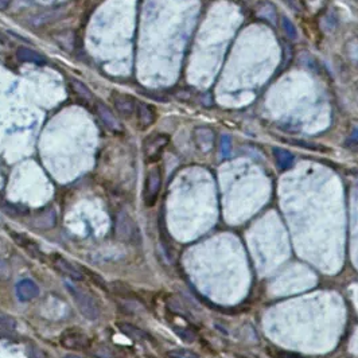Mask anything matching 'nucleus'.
<instances>
[{"instance_id": "nucleus-26", "label": "nucleus", "mask_w": 358, "mask_h": 358, "mask_svg": "<svg viewBox=\"0 0 358 358\" xmlns=\"http://www.w3.org/2000/svg\"><path fill=\"white\" fill-rule=\"evenodd\" d=\"M281 26H283V30H284V32L287 34V37H288V38H291V39L298 38L297 27L294 26L292 22H291V20L287 18V16H283V19H281Z\"/></svg>"}, {"instance_id": "nucleus-24", "label": "nucleus", "mask_w": 358, "mask_h": 358, "mask_svg": "<svg viewBox=\"0 0 358 358\" xmlns=\"http://www.w3.org/2000/svg\"><path fill=\"white\" fill-rule=\"evenodd\" d=\"M57 16H58V12L55 11V10L53 12H45V14H39V15H37L32 18L31 23L34 24V26L46 24V23H49V22H51V20H54Z\"/></svg>"}, {"instance_id": "nucleus-32", "label": "nucleus", "mask_w": 358, "mask_h": 358, "mask_svg": "<svg viewBox=\"0 0 358 358\" xmlns=\"http://www.w3.org/2000/svg\"><path fill=\"white\" fill-rule=\"evenodd\" d=\"M10 275V270H8V266L6 264V262H3L0 258V277H7Z\"/></svg>"}, {"instance_id": "nucleus-10", "label": "nucleus", "mask_w": 358, "mask_h": 358, "mask_svg": "<svg viewBox=\"0 0 358 358\" xmlns=\"http://www.w3.org/2000/svg\"><path fill=\"white\" fill-rule=\"evenodd\" d=\"M97 115H99L101 121H103L109 129H112V131H121V129H123V125L120 123V120L116 117L115 113H113L107 105L99 103V104H97Z\"/></svg>"}, {"instance_id": "nucleus-17", "label": "nucleus", "mask_w": 358, "mask_h": 358, "mask_svg": "<svg viewBox=\"0 0 358 358\" xmlns=\"http://www.w3.org/2000/svg\"><path fill=\"white\" fill-rule=\"evenodd\" d=\"M274 156L276 160L277 166L280 170H287L294 165V155L287 150H281V148H274Z\"/></svg>"}, {"instance_id": "nucleus-11", "label": "nucleus", "mask_w": 358, "mask_h": 358, "mask_svg": "<svg viewBox=\"0 0 358 358\" xmlns=\"http://www.w3.org/2000/svg\"><path fill=\"white\" fill-rule=\"evenodd\" d=\"M136 115H138V124L139 127L144 129L152 125L156 119L155 116V111L151 108V105L146 104V103H139L136 105Z\"/></svg>"}, {"instance_id": "nucleus-19", "label": "nucleus", "mask_w": 358, "mask_h": 358, "mask_svg": "<svg viewBox=\"0 0 358 358\" xmlns=\"http://www.w3.org/2000/svg\"><path fill=\"white\" fill-rule=\"evenodd\" d=\"M70 84H72V88L74 89V92L77 93L81 99H84L85 101L93 100V92L89 89L88 85L84 84V82L80 81V80H76V78H72V80H70Z\"/></svg>"}, {"instance_id": "nucleus-37", "label": "nucleus", "mask_w": 358, "mask_h": 358, "mask_svg": "<svg viewBox=\"0 0 358 358\" xmlns=\"http://www.w3.org/2000/svg\"><path fill=\"white\" fill-rule=\"evenodd\" d=\"M65 358H81V357H78V355H68V357Z\"/></svg>"}, {"instance_id": "nucleus-14", "label": "nucleus", "mask_w": 358, "mask_h": 358, "mask_svg": "<svg viewBox=\"0 0 358 358\" xmlns=\"http://www.w3.org/2000/svg\"><path fill=\"white\" fill-rule=\"evenodd\" d=\"M117 329H119L125 337L135 339V341H148V339H150V335L147 334L146 331L136 328L134 324L127 323V322H119V323H117Z\"/></svg>"}, {"instance_id": "nucleus-5", "label": "nucleus", "mask_w": 358, "mask_h": 358, "mask_svg": "<svg viewBox=\"0 0 358 358\" xmlns=\"http://www.w3.org/2000/svg\"><path fill=\"white\" fill-rule=\"evenodd\" d=\"M169 142L170 138L165 134H156V135L147 138L144 146H143L147 162H156L162 156L163 150L169 144Z\"/></svg>"}, {"instance_id": "nucleus-6", "label": "nucleus", "mask_w": 358, "mask_h": 358, "mask_svg": "<svg viewBox=\"0 0 358 358\" xmlns=\"http://www.w3.org/2000/svg\"><path fill=\"white\" fill-rule=\"evenodd\" d=\"M51 262H53V266H54V268L59 274L70 277L72 280L81 281L84 279V275H82L81 271L78 270L73 263H70L69 260H66L65 257H62L59 254H53L51 256Z\"/></svg>"}, {"instance_id": "nucleus-12", "label": "nucleus", "mask_w": 358, "mask_h": 358, "mask_svg": "<svg viewBox=\"0 0 358 358\" xmlns=\"http://www.w3.org/2000/svg\"><path fill=\"white\" fill-rule=\"evenodd\" d=\"M10 235H11L12 240H14L19 247L23 248L30 256H32V257L43 258V253L39 250L38 245H37L32 240H30L28 237L22 235V233H15V232H10Z\"/></svg>"}, {"instance_id": "nucleus-15", "label": "nucleus", "mask_w": 358, "mask_h": 358, "mask_svg": "<svg viewBox=\"0 0 358 358\" xmlns=\"http://www.w3.org/2000/svg\"><path fill=\"white\" fill-rule=\"evenodd\" d=\"M16 55L22 62H30V63H35V65L46 63V58L43 57L42 54H39L38 51L30 49V47L20 46L16 51Z\"/></svg>"}, {"instance_id": "nucleus-7", "label": "nucleus", "mask_w": 358, "mask_h": 358, "mask_svg": "<svg viewBox=\"0 0 358 358\" xmlns=\"http://www.w3.org/2000/svg\"><path fill=\"white\" fill-rule=\"evenodd\" d=\"M112 103H113L116 111L124 117H131L134 115V112L136 111L135 100H134V97L128 96V94L115 93L112 97Z\"/></svg>"}, {"instance_id": "nucleus-22", "label": "nucleus", "mask_w": 358, "mask_h": 358, "mask_svg": "<svg viewBox=\"0 0 358 358\" xmlns=\"http://www.w3.org/2000/svg\"><path fill=\"white\" fill-rule=\"evenodd\" d=\"M119 307L123 310L124 312H127V314H136V312H139L140 310H142V304L138 303V302H135L134 299H123V301L119 303Z\"/></svg>"}, {"instance_id": "nucleus-9", "label": "nucleus", "mask_w": 358, "mask_h": 358, "mask_svg": "<svg viewBox=\"0 0 358 358\" xmlns=\"http://www.w3.org/2000/svg\"><path fill=\"white\" fill-rule=\"evenodd\" d=\"M39 295L38 285L31 279H23L16 284V297L20 302H30Z\"/></svg>"}, {"instance_id": "nucleus-31", "label": "nucleus", "mask_w": 358, "mask_h": 358, "mask_svg": "<svg viewBox=\"0 0 358 358\" xmlns=\"http://www.w3.org/2000/svg\"><path fill=\"white\" fill-rule=\"evenodd\" d=\"M94 354L100 358H113V353H112L111 347H108V346L99 347V349L94 351Z\"/></svg>"}, {"instance_id": "nucleus-13", "label": "nucleus", "mask_w": 358, "mask_h": 358, "mask_svg": "<svg viewBox=\"0 0 358 358\" xmlns=\"http://www.w3.org/2000/svg\"><path fill=\"white\" fill-rule=\"evenodd\" d=\"M55 222H57V214H55L54 209L50 208L43 210L42 213H39L31 223L37 229L47 231V229H51L53 226H55Z\"/></svg>"}, {"instance_id": "nucleus-27", "label": "nucleus", "mask_w": 358, "mask_h": 358, "mask_svg": "<svg viewBox=\"0 0 358 358\" xmlns=\"http://www.w3.org/2000/svg\"><path fill=\"white\" fill-rule=\"evenodd\" d=\"M231 150H232L231 139L227 138L226 135H223L222 138H221V154H222L223 158L229 156V154H231Z\"/></svg>"}, {"instance_id": "nucleus-1", "label": "nucleus", "mask_w": 358, "mask_h": 358, "mask_svg": "<svg viewBox=\"0 0 358 358\" xmlns=\"http://www.w3.org/2000/svg\"><path fill=\"white\" fill-rule=\"evenodd\" d=\"M66 288L70 292V297L73 298L78 311L81 312V315L84 318L89 320H96L100 318V306L97 303L96 298L93 297L88 289L82 288V287L74 284V283H66Z\"/></svg>"}, {"instance_id": "nucleus-28", "label": "nucleus", "mask_w": 358, "mask_h": 358, "mask_svg": "<svg viewBox=\"0 0 358 358\" xmlns=\"http://www.w3.org/2000/svg\"><path fill=\"white\" fill-rule=\"evenodd\" d=\"M345 147L350 148L353 151H358V129H354L353 134L350 135V138L347 139L345 143Z\"/></svg>"}, {"instance_id": "nucleus-20", "label": "nucleus", "mask_w": 358, "mask_h": 358, "mask_svg": "<svg viewBox=\"0 0 358 358\" xmlns=\"http://www.w3.org/2000/svg\"><path fill=\"white\" fill-rule=\"evenodd\" d=\"M174 333L179 337V338L182 339V341H185V342L187 343H191L194 342L197 339V334L196 331H193L191 329L189 328H181V326H174L173 328Z\"/></svg>"}, {"instance_id": "nucleus-16", "label": "nucleus", "mask_w": 358, "mask_h": 358, "mask_svg": "<svg viewBox=\"0 0 358 358\" xmlns=\"http://www.w3.org/2000/svg\"><path fill=\"white\" fill-rule=\"evenodd\" d=\"M166 304H167V307H169L171 311L178 314V315L183 316L185 319H193V315H191V312L189 311V308L186 307V304L183 303L179 298L171 297V295H170V297L166 298Z\"/></svg>"}, {"instance_id": "nucleus-34", "label": "nucleus", "mask_w": 358, "mask_h": 358, "mask_svg": "<svg viewBox=\"0 0 358 358\" xmlns=\"http://www.w3.org/2000/svg\"><path fill=\"white\" fill-rule=\"evenodd\" d=\"M177 97L179 99V100L186 101V100H189V99H190V93L186 92V90H181L179 93H177Z\"/></svg>"}, {"instance_id": "nucleus-2", "label": "nucleus", "mask_w": 358, "mask_h": 358, "mask_svg": "<svg viewBox=\"0 0 358 358\" xmlns=\"http://www.w3.org/2000/svg\"><path fill=\"white\" fill-rule=\"evenodd\" d=\"M115 233L116 237L121 243L129 244V245H138V244H140V240H142L139 226L136 225L131 214L125 212V210H120L116 214Z\"/></svg>"}, {"instance_id": "nucleus-35", "label": "nucleus", "mask_w": 358, "mask_h": 358, "mask_svg": "<svg viewBox=\"0 0 358 358\" xmlns=\"http://www.w3.org/2000/svg\"><path fill=\"white\" fill-rule=\"evenodd\" d=\"M280 357L281 358H304V357H302V355H299V354H295V353H287V351H284V353H281Z\"/></svg>"}, {"instance_id": "nucleus-33", "label": "nucleus", "mask_w": 358, "mask_h": 358, "mask_svg": "<svg viewBox=\"0 0 358 358\" xmlns=\"http://www.w3.org/2000/svg\"><path fill=\"white\" fill-rule=\"evenodd\" d=\"M287 6H288L292 11H297V12H299L301 11V6H299V3H298L297 0H283Z\"/></svg>"}, {"instance_id": "nucleus-18", "label": "nucleus", "mask_w": 358, "mask_h": 358, "mask_svg": "<svg viewBox=\"0 0 358 358\" xmlns=\"http://www.w3.org/2000/svg\"><path fill=\"white\" fill-rule=\"evenodd\" d=\"M0 209L3 210L7 216H11V217H22V216H26L27 214V209L24 208V206H20V205H16V204H11V202H6V201H3L2 204H0Z\"/></svg>"}, {"instance_id": "nucleus-4", "label": "nucleus", "mask_w": 358, "mask_h": 358, "mask_svg": "<svg viewBox=\"0 0 358 358\" xmlns=\"http://www.w3.org/2000/svg\"><path fill=\"white\" fill-rule=\"evenodd\" d=\"M59 343L69 350H85L90 347V339L80 330H65L59 337Z\"/></svg>"}, {"instance_id": "nucleus-30", "label": "nucleus", "mask_w": 358, "mask_h": 358, "mask_svg": "<svg viewBox=\"0 0 358 358\" xmlns=\"http://www.w3.org/2000/svg\"><path fill=\"white\" fill-rule=\"evenodd\" d=\"M347 54L350 55L351 59L358 62V41H353L347 46Z\"/></svg>"}, {"instance_id": "nucleus-8", "label": "nucleus", "mask_w": 358, "mask_h": 358, "mask_svg": "<svg viewBox=\"0 0 358 358\" xmlns=\"http://www.w3.org/2000/svg\"><path fill=\"white\" fill-rule=\"evenodd\" d=\"M194 142L198 150L202 152H209L214 146V132L210 128L200 127L194 129Z\"/></svg>"}, {"instance_id": "nucleus-25", "label": "nucleus", "mask_w": 358, "mask_h": 358, "mask_svg": "<svg viewBox=\"0 0 358 358\" xmlns=\"http://www.w3.org/2000/svg\"><path fill=\"white\" fill-rule=\"evenodd\" d=\"M0 328L4 330H15L16 319L6 312H0Z\"/></svg>"}, {"instance_id": "nucleus-23", "label": "nucleus", "mask_w": 358, "mask_h": 358, "mask_svg": "<svg viewBox=\"0 0 358 358\" xmlns=\"http://www.w3.org/2000/svg\"><path fill=\"white\" fill-rule=\"evenodd\" d=\"M167 358H201L200 355L189 349H173L166 353Z\"/></svg>"}, {"instance_id": "nucleus-29", "label": "nucleus", "mask_w": 358, "mask_h": 358, "mask_svg": "<svg viewBox=\"0 0 358 358\" xmlns=\"http://www.w3.org/2000/svg\"><path fill=\"white\" fill-rule=\"evenodd\" d=\"M26 353H27L28 358H46L45 357V353H43L41 349H38L37 346H27L26 349Z\"/></svg>"}, {"instance_id": "nucleus-21", "label": "nucleus", "mask_w": 358, "mask_h": 358, "mask_svg": "<svg viewBox=\"0 0 358 358\" xmlns=\"http://www.w3.org/2000/svg\"><path fill=\"white\" fill-rule=\"evenodd\" d=\"M258 15L262 16V18H264V19H267L268 22H271V23H276V12H275V8L272 4L270 3H264L262 4V7H260V10H258Z\"/></svg>"}, {"instance_id": "nucleus-3", "label": "nucleus", "mask_w": 358, "mask_h": 358, "mask_svg": "<svg viewBox=\"0 0 358 358\" xmlns=\"http://www.w3.org/2000/svg\"><path fill=\"white\" fill-rule=\"evenodd\" d=\"M160 187H162V173H160V169L155 167L147 174L146 183H144L143 198L147 206H154L158 200Z\"/></svg>"}, {"instance_id": "nucleus-36", "label": "nucleus", "mask_w": 358, "mask_h": 358, "mask_svg": "<svg viewBox=\"0 0 358 358\" xmlns=\"http://www.w3.org/2000/svg\"><path fill=\"white\" fill-rule=\"evenodd\" d=\"M10 3H11V0H0V10H2V11L6 10V8L10 6Z\"/></svg>"}]
</instances>
